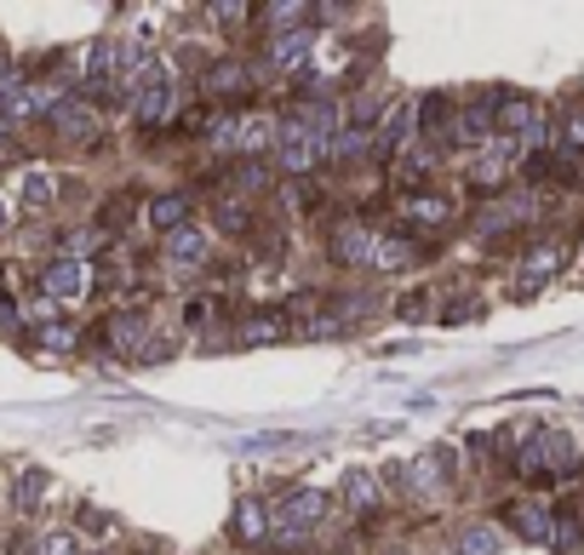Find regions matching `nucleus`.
<instances>
[{
	"label": "nucleus",
	"instance_id": "obj_27",
	"mask_svg": "<svg viewBox=\"0 0 584 555\" xmlns=\"http://www.w3.org/2000/svg\"><path fill=\"white\" fill-rule=\"evenodd\" d=\"M573 464H579L573 436H545V470H573Z\"/></svg>",
	"mask_w": 584,
	"mask_h": 555
},
{
	"label": "nucleus",
	"instance_id": "obj_24",
	"mask_svg": "<svg viewBox=\"0 0 584 555\" xmlns=\"http://www.w3.org/2000/svg\"><path fill=\"white\" fill-rule=\"evenodd\" d=\"M419 258V252H413V241H401V235H378V258H373V269H408Z\"/></svg>",
	"mask_w": 584,
	"mask_h": 555
},
{
	"label": "nucleus",
	"instance_id": "obj_2",
	"mask_svg": "<svg viewBox=\"0 0 584 555\" xmlns=\"http://www.w3.org/2000/svg\"><path fill=\"white\" fill-rule=\"evenodd\" d=\"M275 161H282V172H293V178L321 166V143H316L304 115H282V126H275Z\"/></svg>",
	"mask_w": 584,
	"mask_h": 555
},
{
	"label": "nucleus",
	"instance_id": "obj_33",
	"mask_svg": "<svg viewBox=\"0 0 584 555\" xmlns=\"http://www.w3.org/2000/svg\"><path fill=\"white\" fill-rule=\"evenodd\" d=\"M35 555H75V533H46Z\"/></svg>",
	"mask_w": 584,
	"mask_h": 555
},
{
	"label": "nucleus",
	"instance_id": "obj_19",
	"mask_svg": "<svg viewBox=\"0 0 584 555\" xmlns=\"http://www.w3.org/2000/svg\"><path fill=\"white\" fill-rule=\"evenodd\" d=\"M236 539H241V544L270 539V510H264V498H241V504H236Z\"/></svg>",
	"mask_w": 584,
	"mask_h": 555
},
{
	"label": "nucleus",
	"instance_id": "obj_1",
	"mask_svg": "<svg viewBox=\"0 0 584 555\" xmlns=\"http://www.w3.org/2000/svg\"><path fill=\"white\" fill-rule=\"evenodd\" d=\"M321 516H327V493H316V487H293V493L270 510V539H275V544H298Z\"/></svg>",
	"mask_w": 584,
	"mask_h": 555
},
{
	"label": "nucleus",
	"instance_id": "obj_4",
	"mask_svg": "<svg viewBox=\"0 0 584 555\" xmlns=\"http://www.w3.org/2000/svg\"><path fill=\"white\" fill-rule=\"evenodd\" d=\"M413 132H419V109L413 104H390L385 115L373 120V155L378 161H396L401 149L413 143Z\"/></svg>",
	"mask_w": 584,
	"mask_h": 555
},
{
	"label": "nucleus",
	"instance_id": "obj_20",
	"mask_svg": "<svg viewBox=\"0 0 584 555\" xmlns=\"http://www.w3.org/2000/svg\"><path fill=\"white\" fill-rule=\"evenodd\" d=\"M149 223H156L161 235L184 230V223H190V200L184 195H156V200H149Z\"/></svg>",
	"mask_w": 584,
	"mask_h": 555
},
{
	"label": "nucleus",
	"instance_id": "obj_35",
	"mask_svg": "<svg viewBox=\"0 0 584 555\" xmlns=\"http://www.w3.org/2000/svg\"><path fill=\"white\" fill-rule=\"evenodd\" d=\"M568 143H573V149H584V109H573V115H568Z\"/></svg>",
	"mask_w": 584,
	"mask_h": 555
},
{
	"label": "nucleus",
	"instance_id": "obj_32",
	"mask_svg": "<svg viewBox=\"0 0 584 555\" xmlns=\"http://www.w3.org/2000/svg\"><path fill=\"white\" fill-rule=\"evenodd\" d=\"M236 184H241V189H270V172H264L259 161H241V172H236Z\"/></svg>",
	"mask_w": 584,
	"mask_h": 555
},
{
	"label": "nucleus",
	"instance_id": "obj_22",
	"mask_svg": "<svg viewBox=\"0 0 584 555\" xmlns=\"http://www.w3.org/2000/svg\"><path fill=\"white\" fill-rule=\"evenodd\" d=\"M46 487H53V482H46V470H23V475H18V493H12L18 516H35L41 504H46Z\"/></svg>",
	"mask_w": 584,
	"mask_h": 555
},
{
	"label": "nucleus",
	"instance_id": "obj_37",
	"mask_svg": "<svg viewBox=\"0 0 584 555\" xmlns=\"http://www.w3.org/2000/svg\"><path fill=\"white\" fill-rule=\"evenodd\" d=\"M12 230V218H7V200H0V235H7Z\"/></svg>",
	"mask_w": 584,
	"mask_h": 555
},
{
	"label": "nucleus",
	"instance_id": "obj_34",
	"mask_svg": "<svg viewBox=\"0 0 584 555\" xmlns=\"http://www.w3.org/2000/svg\"><path fill=\"white\" fill-rule=\"evenodd\" d=\"M41 344H46V349H69V344H75V333H69V326H46Z\"/></svg>",
	"mask_w": 584,
	"mask_h": 555
},
{
	"label": "nucleus",
	"instance_id": "obj_26",
	"mask_svg": "<svg viewBox=\"0 0 584 555\" xmlns=\"http://www.w3.org/2000/svg\"><path fill=\"white\" fill-rule=\"evenodd\" d=\"M527 218V200H493V207H488V218H481V230H511V223H522Z\"/></svg>",
	"mask_w": 584,
	"mask_h": 555
},
{
	"label": "nucleus",
	"instance_id": "obj_12",
	"mask_svg": "<svg viewBox=\"0 0 584 555\" xmlns=\"http://www.w3.org/2000/svg\"><path fill=\"white\" fill-rule=\"evenodd\" d=\"M556 264H562V246L556 241H545V246H533L527 252V264L516 269V298H533L539 287H550V275H556Z\"/></svg>",
	"mask_w": 584,
	"mask_h": 555
},
{
	"label": "nucleus",
	"instance_id": "obj_9",
	"mask_svg": "<svg viewBox=\"0 0 584 555\" xmlns=\"http://www.w3.org/2000/svg\"><path fill=\"white\" fill-rule=\"evenodd\" d=\"M310 53H316V23H304V30H282L270 41V69L293 74L298 63H310Z\"/></svg>",
	"mask_w": 584,
	"mask_h": 555
},
{
	"label": "nucleus",
	"instance_id": "obj_31",
	"mask_svg": "<svg viewBox=\"0 0 584 555\" xmlns=\"http://www.w3.org/2000/svg\"><path fill=\"white\" fill-rule=\"evenodd\" d=\"M516 464H522V475H545V436H533V441L522 447Z\"/></svg>",
	"mask_w": 584,
	"mask_h": 555
},
{
	"label": "nucleus",
	"instance_id": "obj_21",
	"mask_svg": "<svg viewBox=\"0 0 584 555\" xmlns=\"http://www.w3.org/2000/svg\"><path fill=\"white\" fill-rule=\"evenodd\" d=\"M110 81H115V41H92V53H87V86L104 92Z\"/></svg>",
	"mask_w": 584,
	"mask_h": 555
},
{
	"label": "nucleus",
	"instance_id": "obj_30",
	"mask_svg": "<svg viewBox=\"0 0 584 555\" xmlns=\"http://www.w3.org/2000/svg\"><path fill=\"white\" fill-rule=\"evenodd\" d=\"M110 338H115L121 349H133V344L144 338V321H138V315H115V321H110Z\"/></svg>",
	"mask_w": 584,
	"mask_h": 555
},
{
	"label": "nucleus",
	"instance_id": "obj_28",
	"mask_svg": "<svg viewBox=\"0 0 584 555\" xmlns=\"http://www.w3.org/2000/svg\"><path fill=\"white\" fill-rule=\"evenodd\" d=\"M264 18L270 23H298V30H304V23H316V12L298 7V0H275V7H264Z\"/></svg>",
	"mask_w": 584,
	"mask_h": 555
},
{
	"label": "nucleus",
	"instance_id": "obj_14",
	"mask_svg": "<svg viewBox=\"0 0 584 555\" xmlns=\"http://www.w3.org/2000/svg\"><path fill=\"white\" fill-rule=\"evenodd\" d=\"M401 218L408 223H419V230H447L453 223V200L447 195H401Z\"/></svg>",
	"mask_w": 584,
	"mask_h": 555
},
{
	"label": "nucleus",
	"instance_id": "obj_13",
	"mask_svg": "<svg viewBox=\"0 0 584 555\" xmlns=\"http://www.w3.org/2000/svg\"><path fill=\"white\" fill-rule=\"evenodd\" d=\"M207 252H213V235L195 230V223H184V230L167 235V264L172 269H201V264H207Z\"/></svg>",
	"mask_w": 584,
	"mask_h": 555
},
{
	"label": "nucleus",
	"instance_id": "obj_23",
	"mask_svg": "<svg viewBox=\"0 0 584 555\" xmlns=\"http://www.w3.org/2000/svg\"><path fill=\"white\" fill-rule=\"evenodd\" d=\"M247 86H252V81H247L241 63H213V69H207V92H213V97H241Z\"/></svg>",
	"mask_w": 584,
	"mask_h": 555
},
{
	"label": "nucleus",
	"instance_id": "obj_10",
	"mask_svg": "<svg viewBox=\"0 0 584 555\" xmlns=\"http://www.w3.org/2000/svg\"><path fill=\"white\" fill-rule=\"evenodd\" d=\"M511 166H516V143H511V138H493V143L476 155V166H470V184H476V189H488V184L499 189L504 178H511Z\"/></svg>",
	"mask_w": 584,
	"mask_h": 555
},
{
	"label": "nucleus",
	"instance_id": "obj_7",
	"mask_svg": "<svg viewBox=\"0 0 584 555\" xmlns=\"http://www.w3.org/2000/svg\"><path fill=\"white\" fill-rule=\"evenodd\" d=\"M378 235H385V230H373V223H339L333 258L350 264V269H373V258H378Z\"/></svg>",
	"mask_w": 584,
	"mask_h": 555
},
{
	"label": "nucleus",
	"instance_id": "obj_25",
	"mask_svg": "<svg viewBox=\"0 0 584 555\" xmlns=\"http://www.w3.org/2000/svg\"><path fill=\"white\" fill-rule=\"evenodd\" d=\"M53 195H58L53 172H30V178H23V207H30V212H46V207H53Z\"/></svg>",
	"mask_w": 584,
	"mask_h": 555
},
{
	"label": "nucleus",
	"instance_id": "obj_6",
	"mask_svg": "<svg viewBox=\"0 0 584 555\" xmlns=\"http://www.w3.org/2000/svg\"><path fill=\"white\" fill-rule=\"evenodd\" d=\"M447 482H453V452L447 447H430L408 464V493H419V498H442Z\"/></svg>",
	"mask_w": 584,
	"mask_h": 555
},
{
	"label": "nucleus",
	"instance_id": "obj_29",
	"mask_svg": "<svg viewBox=\"0 0 584 555\" xmlns=\"http://www.w3.org/2000/svg\"><path fill=\"white\" fill-rule=\"evenodd\" d=\"M241 338H247V344H270V338H282V315H252V321L241 326Z\"/></svg>",
	"mask_w": 584,
	"mask_h": 555
},
{
	"label": "nucleus",
	"instance_id": "obj_15",
	"mask_svg": "<svg viewBox=\"0 0 584 555\" xmlns=\"http://www.w3.org/2000/svg\"><path fill=\"white\" fill-rule=\"evenodd\" d=\"M53 126H58L69 143H92L98 138V115L87 104H75V97H64V104L53 109Z\"/></svg>",
	"mask_w": 584,
	"mask_h": 555
},
{
	"label": "nucleus",
	"instance_id": "obj_16",
	"mask_svg": "<svg viewBox=\"0 0 584 555\" xmlns=\"http://www.w3.org/2000/svg\"><path fill=\"white\" fill-rule=\"evenodd\" d=\"M344 504H350V516H373L378 510V498H385V493H378V475L373 470H344Z\"/></svg>",
	"mask_w": 584,
	"mask_h": 555
},
{
	"label": "nucleus",
	"instance_id": "obj_17",
	"mask_svg": "<svg viewBox=\"0 0 584 555\" xmlns=\"http://www.w3.org/2000/svg\"><path fill=\"white\" fill-rule=\"evenodd\" d=\"M499 527L493 521H470V527H459L453 533V555H499Z\"/></svg>",
	"mask_w": 584,
	"mask_h": 555
},
{
	"label": "nucleus",
	"instance_id": "obj_8",
	"mask_svg": "<svg viewBox=\"0 0 584 555\" xmlns=\"http://www.w3.org/2000/svg\"><path fill=\"white\" fill-rule=\"evenodd\" d=\"M493 126H499L493 97H488V92H476L470 104L459 109V126H453L447 138H459V143H493Z\"/></svg>",
	"mask_w": 584,
	"mask_h": 555
},
{
	"label": "nucleus",
	"instance_id": "obj_3",
	"mask_svg": "<svg viewBox=\"0 0 584 555\" xmlns=\"http://www.w3.org/2000/svg\"><path fill=\"white\" fill-rule=\"evenodd\" d=\"M207 138H213V149H230V155H264L270 120L264 115H218L207 126Z\"/></svg>",
	"mask_w": 584,
	"mask_h": 555
},
{
	"label": "nucleus",
	"instance_id": "obj_18",
	"mask_svg": "<svg viewBox=\"0 0 584 555\" xmlns=\"http://www.w3.org/2000/svg\"><path fill=\"white\" fill-rule=\"evenodd\" d=\"M504 521L522 527V539H533V544H550V533H556V516L545 510V504H516Z\"/></svg>",
	"mask_w": 584,
	"mask_h": 555
},
{
	"label": "nucleus",
	"instance_id": "obj_5",
	"mask_svg": "<svg viewBox=\"0 0 584 555\" xmlns=\"http://www.w3.org/2000/svg\"><path fill=\"white\" fill-rule=\"evenodd\" d=\"M172 115H178V81L161 69L144 92H133V120H138V126H167Z\"/></svg>",
	"mask_w": 584,
	"mask_h": 555
},
{
	"label": "nucleus",
	"instance_id": "obj_36",
	"mask_svg": "<svg viewBox=\"0 0 584 555\" xmlns=\"http://www.w3.org/2000/svg\"><path fill=\"white\" fill-rule=\"evenodd\" d=\"M213 18H218V23H241V18H247V7H213Z\"/></svg>",
	"mask_w": 584,
	"mask_h": 555
},
{
	"label": "nucleus",
	"instance_id": "obj_11",
	"mask_svg": "<svg viewBox=\"0 0 584 555\" xmlns=\"http://www.w3.org/2000/svg\"><path fill=\"white\" fill-rule=\"evenodd\" d=\"M41 287H46V298H87L92 269H87V258H58V264H46Z\"/></svg>",
	"mask_w": 584,
	"mask_h": 555
}]
</instances>
